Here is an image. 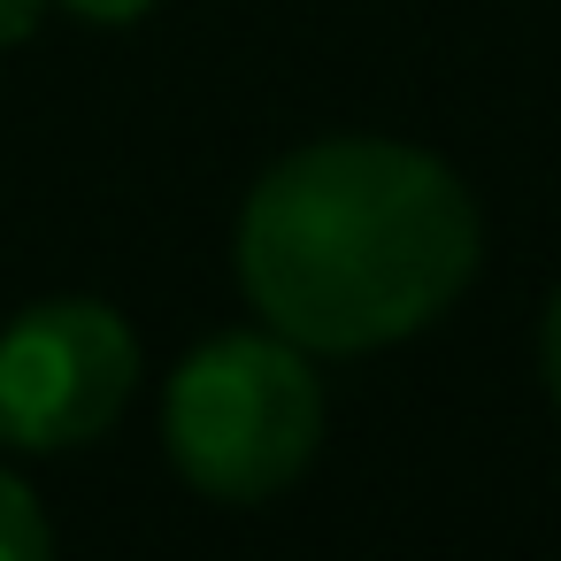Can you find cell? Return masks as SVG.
Wrapping results in <instances>:
<instances>
[{"label": "cell", "mask_w": 561, "mask_h": 561, "mask_svg": "<svg viewBox=\"0 0 561 561\" xmlns=\"http://www.w3.org/2000/svg\"><path fill=\"white\" fill-rule=\"evenodd\" d=\"M239 293L300 354H377L431 331L484 262L477 193L431 147L346 131L270 162L239 208Z\"/></svg>", "instance_id": "1"}, {"label": "cell", "mask_w": 561, "mask_h": 561, "mask_svg": "<svg viewBox=\"0 0 561 561\" xmlns=\"http://www.w3.org/2000/svg\"><path fill=\"white\" fill-rule=\"evenodd\" d=\"M170 469L208 500H270L323 446V377L316 354L262 331L201 339L162 385Z\"/></svg>", "instance_id": "2"}, {"label": "cell", "mask_w": 561, "mask_h": 561, "mask_svg": "<svg viewBox=\"0 0 561 561\" xmlns=\"http://www.w3.org/2000/svg\"><path fill=\"white\" fill-rule=\"evenodd\" d=\"M139 392V331L108 300H39L0 331V446L70 454Z\"/></svg>", "instance_id": "3"}, {"label": "cell", "mask_w": 561, "mask_h": 561, "mask_svg": "<svg viewBox=\"0 0 561 561\" xmlns=\"http://www.w3.org/2000/svg\"><path fill=\"white\" fill-rule=\"evenodd\" d=\"M0 561H55L47 507H39V492L16 469H0Z\"/></svg>", "instance_id": "4"}, {"label": "cell", "mask_w": 561, "mask_h": 561, "mask_svg": "<svg viewBox=\"0 0 561 561\" xmlns=\"http://www.w3.org/2000/svg\"><path fill=\"white\" fill-rule=\"evenodd\" d=\"M538 369H546V400H553V415H561V285H553L546 323H538Z\"/></svg>", "instance_id": "5"}, {"label": "cell", "mask_w": 561, "mask_h": 561, "mask_svg": "<svg viewBox=\"0 0 561 561\" xmlns=\"http://www.w3.org/2000/svg\"><path fill=\"white\" fill-rule=\"evenodd\" d=\"M62 9H70L78 24H108V32H116V24H139L154 0H62Z\"/></svg>", "instance_id": "6"}, {"label": "cell", "mask_w": 561, "mask_h": 561, "mask_svg": "<svg viewBox=\"0 0 561 561\" xmlns=\"http://www.w3.org/2000/svg\"><path fill=\"white\" fill-rule=\"evenodd\" d=\"M39 16H47V0H0V55L24 47L39 32Z\"/></svg>", "instance_id": "7"}]
</instances>
